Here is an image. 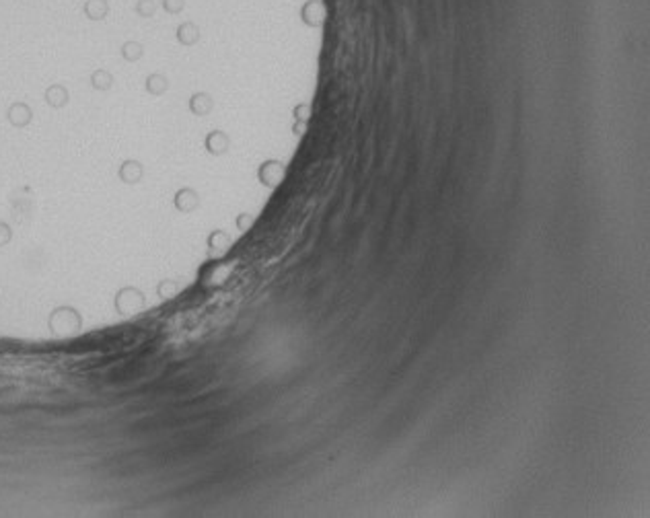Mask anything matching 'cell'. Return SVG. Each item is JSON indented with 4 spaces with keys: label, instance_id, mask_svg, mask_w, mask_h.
I'll use <instances>...</instances> for the list:
<instances>
[{
    "label": "cell",
    "instance_id": "1",
    "mask_svg": "<svg viewBox=\"0 0 650 518\" xmlns=\"http://www.w3.org/2000/svg\"><path fill=\"white\" fill-rule=\"evenodd\" d=\"M84 11L89 13V17L91 19H101V17H105V3H101V0H89V5L84 7Z\"/></svg>",
    "mask_w": 650,
    "mask_h": 518
}]
</instances>
